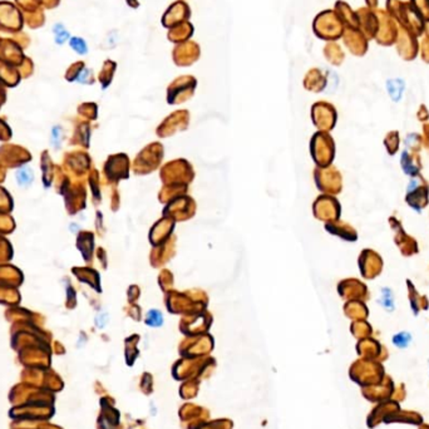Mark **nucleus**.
<instances>
[{
  "label": "nucleus",
  "instance_id": "1",
  "mask_svg": "<svg viewBox=\"0 0 429 429\" xmlns=\"http://www.w3.org/2000/svg\"><path fill=\"white\" fill-rule=\"evenodd\" d=\"M314 33L323 40H337L342 35V24L334 11L325 10L316 15L313 23Z\"/></svg>",
  "mask_w": 429,
  "mask_h": 429
},
{
  "label": "nucleus",
  "instance_id": "2",
  "mask_svg": "<svg viewBox=\"0 0 429 429\" xmlns=\"http://www.w3.org/2000/svg\"><path fill=\"white\" fill-rule=\"evenodd\" d=\"M197 80L192 75H181L176 78L167 88V102L170 104H180L193 95Z\"/></svg>",
  "mask_w": 429,
  "mask_h": 429
},
{
  "label": "nucleus",
  "instance_id": "3",
  "mask_svg": "<svg viewBox=\"0 0 429 429\" xmlns=\"http://www.w3.org/2000/svg\"><path fill=\"white\" fill-rule=\"evenodd\" d=\"M201 48L195 40H187L185 43L176 44L172 50L173 63L178 67H190L200 59Z\"/></svg>",
  "mask_w": 429,
  "mask_h": 429
},
{
  "label": "nucleus",
  "instance_id": "4",
  "mask_svg": "<svg viewBox=\"0 0 429 429\" xmlns=\"http://www.w3.org/2000/svg\"><path fill=\"white\" fill-rule=\"evenodd\" d=\"M191 18V8L185 0H176L175 3L171 4L167 10L163 13L161 24L166 29H171L181 23L188 21Z\"/></svg>",
  "mask_w": 429,
  "mask_h": 429
},
{
  "label": "nucleus",
  "instance_id": "5",
  "mask_svg": "<svg viewBox=\"0 0 429 429\" xmlns=\"http://www.w3.org/2000/svg\"><path fill=\"white\" fill-rule=\"evenodd\" d=\"M193 33H195V26L188 20L168 29L167 39L175 44H181L190 40L191 36L193 35Z\"/></svg>",
  "mask_w": 429,
  "mask_h": 429
},
{
  "label": "nucleus",
  "instance_id": "6",
  "mask_svg": "<svg viewBox=\"0 0 429 429\" xmlns=\"http://www.w3.org/2000/svg\"><path fill=\"white\" fill-rule=\"evenodd\" d=\"M324 77L321 75V72L316 68H313L308 72V74L304 78V87L308 88L309 90H314V92H319L321 88L324 87Z\"/></svg>",
  "mask_w": 429,
  "mask_h": 429
},
{
  "label": "nucleus",
  "instance_id": "7",
  "mask_svg": "<svg viewBox=\"0 0 429 429\" xmlns=\"http://www.w3.org/2000/svg\"><path fill=\"white\" fill-rule=\"evenodd\" d=\"M116 68L117 63L113 62V60L108 59L103 63V68L99 73V80L104 88L107 87V85H109V83L112 82V78H113L114 72H116Z\"/></svg>",
  "mask_w": 429,
  "mask_h": 429
},
{
  "label": "nucleus",
  "instance_id": "8",
  "mask_svg": "<svg viewBox=\"0 0 429 429\" xmlns=\"http://www.w3.org/2000/svg\"><path fill=\"white\" fill-rule=\"evenodd\" d=\"M387 88H388V93L392 97V99L398 102V100L402 98V94H403L404 82L401 79L388 80V83H387Z\"/></svg>",
  "mask_w": 429,
  "mask_h": 429
},
{
  "label": "nucleus",
  "instance_id": "9",
  "mask_svg": "<svg viewBox=\"0 0 429 429\" xmlns=\"http://www.w3.org/2000/svg\"><path fill=\"white\" fill-rule=\"evenodd\" d=\"M324 55L333 64H340L343 58V53L337 44H329L324 48Z\"/></svg>",
  "mask_w": 429,
  "mask_h": 429
},
{
  "label": "nucleus",
  "instance_id": "10",
  "mask_svg": "<svg viewBox=\"0 0 429 429\" xmlns=\"http://www.w3.org/2000/svg\"><path fill=\"white\" fill-rule=\"evenodd\" d=\"M16 181H18L19 185L25 186L33 181V172L28 168H21L20 171H18L16 173Z\"/></svg>",
  "mask_w": 429,
  "mask_h": 429
},
{
  "label": "nucleus",
  "instance_id": "11",
  "mask_svg": "<svg viewBox=\"0 0 429 429\" xmlns=\"http://www.w3.org/2000/svg\"><path fill=\"white\" fill-rule=\"evenodd\" d=\"M70 45L79 54H85L87 53V44L83 39L80 38H72L70 39Z\"/></svg>",
  "mask_w": 429,
  "mask_h": 429
},
{
  "label": "nucleus",
  "instance_id": "12",
  "mask_svg": "<svg viewBox=\"0 0 429 429\" xmlns=\"http://www.w3.org/2000/svg\"><path fill=\"white\" fill-rule=\"evenodd\" d=\"M381 304L384 306L386 309H388V310H393L394 306H393V296H392V291L388 290V289H384L383 290V296H382V300Z\"/></svg>",
  "mask_w": 429,
  "mask_h": 429
},
{
  "label": "nucleus",
  "instance_id": "13",
  "mask_svg": "<svg viewBox=\"0 0 429 429\" xmlns=\"http://www.w3.org/2000/svg\"><path fill=\"white\" fill-rule=\"evenodd\" d=\"M409 342H411V335L407 334V333H402V334H398L394 337V344H396L397 347L404 348L408 345Z\"/></svg>",
  "mask_w": 429,
  "mask_h": 429
},
{
  "label": "nucleus",
  "instance_id": "14",
  "mask_svg": "<svg viewBox=\"0 0 429 429\" xmlns=\"http://www.w3.org/2000/svg\"><path fill=\"white\" fill-rule=\"evenodd\" d=\"M147 323H148L151 327H159V325L162 324V316H161V313L156 311V316H153V311H151V313L148 314V320H147Z\"/></svg>",
  "mask_w": 429,
  "mask_h": 429
},
{
  "label": "nucleus",
  "instance_id": "15",
  "mask_svg": "<svg viewBox=\"0 0 429 429\" xmlns=\"http://www.w3.org/2000/svg\"><path fill=\"white\" fill-rule=\"evenodd\" d=\"M54 31H55V35H57V43H60V44L64 43L65 39L68 38L67 30H65L62 25H55Z\"/></svg>",
  "mask_w": 429,
  "mask_h": 429
},
{
  "label": "nucleus",
  "instance_id": "16",
  "mask_svg": "<svg viewBox=\"0 0 429 429\" xmlns=\"http://www.w3.org/2000/svg\"><path fill=\"white\" fill-rule=\"evenodd\" d=\"M127 5L129 6V8L132 9H137L139 6V1L138 0H126Z\"/></svg>",
  "mask_w": 429,
  "mask_h": 429
}]
</instances>
